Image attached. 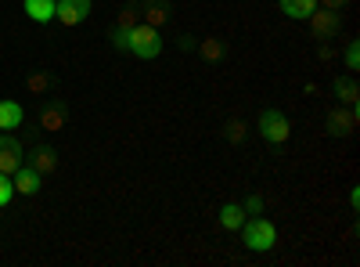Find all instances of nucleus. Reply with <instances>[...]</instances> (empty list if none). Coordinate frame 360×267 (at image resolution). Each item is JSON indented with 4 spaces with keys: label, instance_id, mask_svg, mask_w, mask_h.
Returning <instances> with one entry per match:
<instances>
[{
    "label": "nucleus",
    "instance_id": "nucleus-1",
    "mask_svg": "<svg viewBox=\"0 0 360 267\" xmlns=\"http://www.w3.org/2000/svg\"><path fill=\"white\" fill-rule=\"evenodd\" d=\"M238 231H242L245 249H252V253H266V249H274V242H278V228H274V221H266V217H245V224Z\"/></svg>",
    "mask_w": 360,
    "mask_h": 267
},
{
    "label": "nucleus",
    "instance_id": "nucleus-2",
    "mask_svg": "<svg viewBox=\"0 0 360 267\" xmlns=\"http://www.w3.org/2000/svg\"><path fill=\"white\" fill-rule=\"evenodd\" d=\"M127 51L144 58V62H152V58L162 54V37H159V29L155 25H148V22H137L130 33H127Z\"/></svg>",
    "mask_w": 360,
    "mask_h": 267
},
{
    "label": "nucleus",
    "instance_id": "nucleus-3",
    "mask_svg": "<svg viewBox=\"0 0 360 267\" xmlns=\"http://www.w3.org/2000/svg\"><path fill=\"white\" fill-rule=\"evenodd\" d=\"M256 130H259V137L270 141V144H285V141L292 137L288 116H285L281 108H263V112H259V120H256Z\"/></svg>",
    "mask_w": 360,
    "mask_h": 267
},
{
    "label": "nucleus",
    "instance_id": "nucleus-4",
    "mask_svg": "<svg viewBox=\"0 0 360 267\" xmlns=\"http://www.w3.org/2000/svg\"><path fill=\"white\" fill-rule=\"evenodd\" d=\"M310 29H314V37L317 40H332V37H339V29H342V15L339 11H328V8H314L310 11Z\"/></svg>",
    "mask_w": 360,
    "mask_h": 267
},
{
    "label": "nucleus",
    "instance_id": "nucleus-5",
    "mask_svg": "<svg viewBox=\"0 0 360 267\" xmlns=\"http://www.w3.org/2000/svg\"><path fill=\"white\" fill-rule=\"evenodd\" d=\"M360 123V116H356V105H346V108H332L328 112V134L332 137H349Z\"/></svg>",
    "mask_w": 360,
    "mask_h": 267
},
{
    "label": "nucleus",
    "instance_id": "nucleus-6",
    "mask_svg": "<svg viewBox=\"0 0 360 267\" xmlns=\"http://www.w3.org/2000/svg\"><path fill=\"white\" fill-rule=\"evenodd\" d=\"M90 15V0H54V18L62 25H79Z\"/></svg>",
    "mask_w": 360,
    "mask_h": 267
},
{
    "label": "nucleus",
    "instance_id": "nucleus-7",
    "mask_svg": "<svg viewBox=\"0 0 360 267\" xmlns=\"http://www.w3.org/2000/svg\"><path fill=\"white\" fill-rule=\"evenodd\" d=\"M11 185H15L18 195H40V188H44V173H37L29 163H22V166L11 173Z\"/></svg>",
    "mask_w": 360,
    "mask_h": 267
},
{
    "label": "nucleus",
    "instance_id": "nucleus-8",
    "mask_svg": "<svg viewBox=\"0 0 360 267\" xmlns=\"http://www.w3.org/2000/svg\"><path fill=\"white\" fill-rule=\"evenodd\" d=\"M22 163H25V159H22V144H18L15 137H8V134H0V173L11 177Z\"/></svg>",
    "mask_w": 360,
    "mask_h": 267
},
{
    "label": "nucleus",
    "instance_id": "nucleus-9",
    "mask_svg": "<svg viewBox=\"0 0 360 267\" xmlns=\"http://www.w3.org/2000/svg\"><path fill=\"white\" fill-rule=\"evenodd\" d=\"M332 94L339 98V105H356V101H360V87H356L353 76H335Z\"/></svg>",
    "mask_w": 360,
    "mask_h": 267
},
{
    "label": "nucleus",
    "instance_id": "nucleus-10",
    "mask_svg": "<svg viewBox=\"0 0 360 267\" xmlns=\"http://www.w3.org/2000/svg\"><path fill=\"white\" fill-rule=\"evenodd\" d=\"M40 127H44V130H65V105H62V101L44 105V112H40Z\"/></svg>",
    "mask_w": 360,
    "mask_h": 267
},
{
    "label": "nucleus",
    "instance_id": "nucleus-11",
    "mask_svg": "<svg viewBox=\"0 0 360 267\" xmlns=\"http://www.w3.org/2000/svg\"><path fill=\"white\" fill-rule=\"evenodd\" d=\"M22 127V105L15 98H0V130Z\"/></svg>",
    "mask_w": 360,
    "mask_h": 267
},
{
    "label": "nucleus",
    "instance_id": "nucleus-12",
    "mask_svg": "<svg viewBox=\"0 0 360 267\" xmlns=\"http://www.w3.org/2000/svg\"><path fill=\"white\" fill-rule=\"evenodd\" d=\"M29 166H33L37 173H54L58 170V152H54V148H33Z\"/></svg>",
    "mask_w": 360,
    "mask_h": 267
},
{
    "label": "nucleus",
    "instance_id": "nucleus-13",
    "mask_svg": "<svg viewBox=\"0 0 360 267\" xmlns=\"http://www.w3.org/2000/svg\"><path fill=\"white\" fill-rule=\"evenodd\" d=\"M198 54L205 58V62H224L227 47H224L220 37H202V40H198Z\"/></svg>",
    "mask_w": 360,
    "mask_h": 267
},
{
    "label": "nucleus",
    "instance_id": "nucleus-14",
    "mask_svg": "<svg viewBox=\"0 0 360 267\" xmlns=\"http://www.w3.org/2000/svg\"><path fill=\"white\" fill-rule=\"evenodd\" d=\"M245 224V210L238 202H227L224 210H220V228H227V231H238Z\"/></svg>",
    "mask_w": 360,
    "mask_h": 267
},
{
    "label": "nucleus",
    "instance_id": "nucleus-15",
    "mask_svg": "<svg viewBox=\"0 0 360 267\" xmlns=\"http://www.w3.org/2000/svg\"><path fill=\"white\" fill-rule=\"evenodd\" d=\"M314 8H317V0H281V11H285L288 18H295V22L310 18Z\"/></svg>",
    "mask_w": 360,
    "mask_h": 267
},
{
    "label": "nucleus",
    "instance_id": "nucleus-16",
    "mask_svg": "<svg viewBox=\"0 0 360 267\" xmlns=\"http://www.w3.org/2000/svg\"><path fill=\"white\" fill-rule=\"evenodd\" d=\"M141 11H144V22L155 25V29L169 22V4H162V0H152V4H144Z\"/></svg>",
    "mask_w": 360,
    "mask_h": 267
},
{
    "label": "nucleus",
    "instance_id": "nucleus-17",
    "mask_svg": "<svg viewBox=\"0 0 360 267\" xmlns=\"http://www.w3.org/2000/svg\"><path fill=\"white\" fill-rule=\"evenodd\" d=\"M25 15L33 22H51L54 18V0H25Z\"/></svg>",
    "mask_w": 360,
    "mask_h": 267
},
{
    "label": "nucleus",
    "instance_id": "nucleus-18",
    "mask_svg": "<svg viewBox=\"0 0 360 267\" xmlns=\"http://www.w3.org/2000/svg\"><path fill=\"white\" fill-rule=\"evenodd\" d=\"M141 22V4H127L123 11H119V22H115V29L119 33H130V29Z\"/></svg>",
    "mask_w": 360,
    "mask_h": 267
},
{
    "label": "nucleus",
    "instance_id": "nucleus-19",
    "mask_svg": "<svg viewBox=\"0 0 360 267\" xmlns=\"http://www.w3.org/2000/svg\"><path fill=\"white\" fill-rule=\"evenodd\" d=\"M245 134H249V127H245L242 120H227V127H224L227 144H242V141H245Z\"/></svg>",
    "mask_w": 360,
    "mask_h": 267
},
{
    "label": "nucleus",
    "instance_id": "nucleus-20",
    "mask_svg": "<svg viewBox=\"0 0 360 267\" xmlns=\"http://www.w3.org/2000/svg\"><path fill=\"white\" fill-rule=\"evenodd\" d=\"M346 69H349V73L360 69V44H356V40H349V47H346Z\"/></svg>",
    "mask_w": 360,
    "mask_h": 267
},
{
    "label": "nucleus",
    "instance_id": "nucleus-21",
    "mask_svg": "<svg viewBox=\"0 0 360 267\" xmlns=\"http://www.w3.org/2000/svg\"><path fill=\"white\" fill-rule=\"evenodd\" d=\"M15 195V185H11V177L8 173H0V206H8Z\"/></svg>",
    "mask_w": 360,
    "mask_h": 267
},
{
    "label": "nucleus",
    "instance_id": "nucleus-22",
    "mask_svg": "<svg viewBox=\"0 0 360 267\" xmlns=\"http://www.w3.org/2000/svg\"><path fill=\"white\" fill-rule=\"evenodd\" d=\"M47 87H51V76L47 73H37L33 80H29V91H33V94H44Z\"/></svg>",
    "mask_w": 360,
    "mask_h": 267
},
{
    "label": "nucleus",
    "instance_id": "nucleus-23",
    "mask_svg": "<svg viewBox=\"0 0 360 267\" xmlns=\"http://www.w3.org/2000/svg\"><path fill=\"white\" fill-rule=\"evenodd\" d=\"M242 210H245V217H256V213H263V195H249Z\"/></svg>",
    "mask_w": 360,
    "mask_h": 267
},
{
    "label": "nucleus",
    "instance_id": "nucleus-24",
    "mask_svg": "<svg viewBox=\"0 0 360 267\" xmlns=\"http://www.w3.org/2000/svg\"><path fill=\"white\" fill-rule=\"evenodd\" d=\"M317 4H321V8H328V11H342V8L349 4V0H317Z\"/></svg>",
    "mask_w": 360,
    "mask_h": 267
},
{
    "label": "nucleus",
    "instance_id": "nucleus-25",
    "mask_svg": "<svg viewBox=\"0 0 360 267\" xmlns=\"http://www.w3.org/2000/svg\"><path fill=\"white\" fill-rule=\"evenodd\" d=\"M112 44H115L119 51H127V33H119V29H112Z\"/></svg>",
    "mask_w": 360,
    "mask_h": 267
}]
</instances>
